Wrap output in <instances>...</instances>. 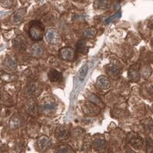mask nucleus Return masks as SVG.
I'll list each match as a JSON object with an SVG mask.
<instances>
[{
	"instance_id": "9d476101",
	"label": "nucleus",
	"mask_w": 153,
	"mask_h": 153,
	"mask_svg": "<svg viewBox=\"0 0 153 153\" xmlns=\"http://www.w3.org/2000/svg\"><path fill=\"white\" fill-rule=\"evenodd\" d=\"M13 46L20 51H25L27 46V41L23 35H19L13 40Z\"/></svg>"
},
{
	"instance_id": "39448f33",
	"label": "nucleus",
	"mask_w": 153,
	"mask_h": 153,
	"mask_svg": "<svg viewBox=\"0 0 153 153\" xmlns=\"http://www.w3.org/2000/svg\"><path fill=\"white\" fill-rule=\"evenodd\" d=\"M55 136L58 140H66L70 136V132L66 126H60L57 127L55 131Z\"/></svg>"
},
{
	"instance_id": "a878e982",
	"label": "nucleus",
	"mask_w": 153,
	"mask_h": 153,
	"mask_svg": "<svg viewBox=\"0 0 153 153\" xmlns=\"http://www.w3.org/2000/svg\"><path fill=\"white\" fill-rule=\"evenodd\" d=\"M89 100L92 102V103H95V104H96L97 106L102 103L101 100L99 99V97H96V95H94V94H90L89 97Z\"/></svg>"
},
{
	"instance_id": "20e7f679",
	"label": "nucleus",
	"mask_w": 153,
	"mask_h": 153,
	"mask_svg": "<svg viewBox=\"0 0 153 153\" xmlns=\"http://www.w3.org/2000/svg\"><path fill=\"white\" fill-rule=\"evenodd\" d=\"M45 38H46V42L50 45H56L59 43L60 36L59 32L56 29H51L47 31L45 35Z\"/></svg>"
},
{
	"instance_id": "a211bd4d",
	"label": "nucleus",
	"mask_w": 153,
	"mask_h": 153,
	"mask_svg": "<svg viewBox=\"0 0 153 153\" xmlns=\"http://www.w3.org/2000/svg\"><path fill=\"white\" fill-rule=\"evenodd\" d=\"M31 53L34 57H40L43 53V50L42 48L40 45H38L37 44H35L34 45H32L31 48Z\"/></svg>"
},
{
	"instance_id": "bb28decb",
	"label": "nucleus",
	"mask_w": 153,
	"mask_h": 153,
	"mask_svg": "<svg viewBox=\"0 0 153 153\" xmlns=\"http://www.w3.org/2000/svg\"><path fill=\"white\" fill-rule=\"evenodd\" d=\"M153 150V141L151 139H147V152H151Z\"/></svg>"
},
{
	"instance_id": "9b49d317",
	"label": "nucleus",
	"mask_w": 153,
	"mask_h": 153,
	"mask_svg": "<svg viewBox=\"0 0 153 153\" xmlns=\"http://www.w3.org/2000/svg\"><path fill=\"white\" fill-rule=\"evenodd\" d=\"M50 139L49 137L45 136H41L40 137L38 138L37 140V145H38V149L41 151H44V150L47 149L50 146Z\"/></svg>"
},
{
	"instance_id": "412c9836",
	"label": "nucleus",
	"mask_w": 153,
	"mask_h": 153,
	"mask_svg": "<svg viewBox=\"0 0 153 153\" xmlns=\"http://www.w3.org/2000/svg\"><path fill=\"white\" fill-rule=\"evenodd\" d=\"M57 152H75V151L72 150V149L69 145L66 144H63L59 146Z\"/></svg>"
},
{
	"instance_id": "ddd939ff",
	"label": "nucleus",
	"mask_w": 153,
	"mask_h": 153,
	"mask_svg": "<svg viewBox=\"0 0 153 153\" xmlns=\"http://www.w3.org/2000/svg\"><path fill=\"white\" fill-rule=\"evenodd\" d=\"M76 51L78 53L82 54H86L89 51V47H88L86 42L85 40H79L77 42Z\"/></svg>"
},
{
	"instance_id": "f03ea898",
	"label": "nucleus",
	"mask_w": 153,
	"mask_h": 153,
	"mask_svg": "<svg viewBox=\"0 0 153 153\" xmlns=\"http://www.w3.org/2000/svg\"><path fill=\"white\" fill-rule=\"evenodd\" d=\"M128 141H129V145L136 149H141L144 145V140L142 138L135 132H131L129 134L128 136Z\"/></svg>"
},
{
	"instance_id": "1a4fd4ad",
	"label": "nucleus",
	"mask_w": 153,
	"mask_h": 153,
	"mask_svg": "<svg viewBox=\"0 0 153 153\" xmlns=\"http://www.w3.org/2000/svg\"><path fill=\"white\" fill-rule=\"evenodd\" d=\"M96 85L101 90H108L111 87V82L106 76H99L96 80Z\"/></svg>"
},
{
	"instance_id": "cd10ccee",
	"label": "nucleus",
	"mask_w": 153,
	"mask_h": 153,
	"mask_svg": "<svg viewBox=\"0 0 153 153\" xmlns=\"http://www.w3.org/2000/svg\"><path fill=\"white\" fill-rule=\"evenodd\" d=\"M121 15H122V14H121V12H118V13H116V14H115V16H113L112 17H111V18H109V19H108V20H106V23L111 22L113 21L114 19H118V18H120L121 17Z\"/></svg>"
},
{
	"instance_id": "6e6552de",
	"label": "nucleus",
	"mask_w": 153,
	"mask_h": 153,
	"mask_svg": "<svg viewBox=\"0 0 153 153\" xmlns=\"http://www.w3.org/2000/svg\"><path fill=\"white\" fill-rule=\"evenodd\" d=\"M106 71L112 76H117L121 72V67L117 62H111L107 65Z\"/></svg>"
},
{
	"instance_id": "4be33fe9",
	"label": "nucleus",
	"mask_w": 153,
	"mask_h": 153,
	"mask_svg": "<svg viewBox=\"0 0 153 153\" xmlns=\"http://www.w3.org/2000/svg\"><path fill=\"white\" fill-rule=\"evenodd\" d=\"M88 71H89V65H85V66L82 67V68L79 71V74H78V78H79L80 81H82L84 80V78H85L86 74H87Z\"/></svg>"
},
{
	"instance_id": "6ab92c4d",
	"label": "nucleus",
	"mask_w": 153,
	"mask_h": 153,
	"mask_svg": "<svg viewBox=\"0 0 153 153\" xmlns=\"http://www.w3.org/2000/svg\"><path fill=\"white\" fill-rule=\"evenodd\" d=\"M96 34H97V30L94 27H90V28H87L84 31L83 35L85 38H94L96 36Z\"/></svg>"
},
{
	"instance_id": "0eeeda50",
	"label": "nucleus",
	"mask_w": 153,
	"mask_h": 153,
	"mask_svg": "<svg viewBox=\"0 0 153 153\" xmlns=\"http://www.w3.org/2000/svg\"><path fill=\"white\" fill-rule=\"evenodd\" d=\"M56 107V103L54 99H46L43 101V103L40 105V109L43 112L49 113L55 110Z\"/></svg>"
},
{
	"instance_id": "2f4dec72",
	"label": "nucleus",
	"mask_w": 153,
	"mask_h": 153,
	"mask_svg": "<svg viewBox=\"0 0 153 153\" xmlns=\"http://www.w3.org/2000/svg\"><path fill=\"white\" fill-rule=\"evenodd\" d=\"M73 1H75V2H85V0H73Z\"/></svg>"
},
{
	"instance_id": "7c9ffc66",
	"label": "nucleus",
	"mask_w": 153,
	"mask_h": 153,
	"mask_svg": "<svg viewBox=\"0 0 153 153\" xmlns=\"http://www.w3.org/2000/svg\"><path fill=\"white\" fill-rule=\"evenodd\" d=\"M148 92H149L151 95H153V86H150L149 88H148Z\"/></svg>"
},
{
	"instance_id": "7ed1b4c3",
	"label": "nucleus",
	"mask_w": 153,
	"mask_h": 153,
	"mask_svg": "<svg viewBox=\"0 0 153 153\" xmlns=\"http://www.w3.org/2000/svg\"><path fill=\"white\" fill-rule=\"evenodd\" d=\"M59 56L65 61H71L75 58V53L72 48H63L59 51Z\"/></svg>"
},
{
	"instance_id": "dca6fc26",
	"label": "nucleus",
	"mask_w": 153,
	"mask_h": 153,
	"mask_svg": "<svg viewBox=\"0 0 153 153\" xmlns=\"http://www.w3.org/2000/svg\"><path fill=\"white\" fill-rule=\"evenodd\" d=\"M109 0H96L94 2V8L96 9H106L109 6Z\"/></svg>"
},
{
	"instance_id": "5701e85b",
	"label": "nucleus",
	"mask_w": 153,
	"mask_h": 153,
	"mask_svg": "<svg viewBox=\"0 0 153 153\" xmlns=\"http://www.w3.org/2000/svg\"><path fill=\"white\" fill-rule=\"evenodd\" d=\"M94 146L97 149H101L106 147V143L105 140H103V139H97V140L94 142Z\"/></svg>"
},
{
	"instance_id": "4468645a",
	"label": "nucleus",
	"mask_w": 153,
	"mask_h": 153,
	"mask_svg": "<svg viewBox=\"0 0 153 153\" xmlns=\"http://www.w3.org/2000/svg\"><path fill=\"white\" fill-rule=\"evenodd\" d=\"M49 78L52 82H58L63 79V75L56 70L52 69L49 74Z\"/></svg>"
},
{
	"instance_id": "aec40b11",
	"label": "nucleus",
	"mask_w": 153,
	"mask_h": 153,
	"mask_svg": "<svg viewBox=\"0 0 153 153\" xmlns=\"http://www.w3.org/2000/svg\"><path fill=\"white\" fill-rule=\"evenodd\" d=\"M38 86L37 85L36 83H32L29 85L27 88V93L29 96H35L36 94L37 91H38Z\"/></svg>"
},
{
	"instance_id": "f257e3e1",
	"label": "nucleus",
	"mask_w": 153,
	"mask_h": 153,
	"mask_svg": "<svg viewBox=\"0 0 153 153\" xmlns=\"http://www.w3.org/2000/svg\"><path fill=\"white\" fill-rule=\"evenodd\" d=\"M45 27L40 21H33L30 23L29 28V35L32 40L35 42L41 41L43 38Z\"/></svg>"
},
{
	"instance_id": "393cba45",
	"label": "nucleus",
	"mask_w": 153,
	"mask_h": 153,
	"mask_svg": "<svg viewBox=\"0 0 153 153\" xmlns=\"http://www.w3.org/2000/svg\"><path fill=\"white\" fill-rule=\"evenodd\" d=\"M15 0H2V4L5 8H12V6H14Z\"/></svg>"
},
{
	"instance_id": "2eb2a0df",
	"label": "nucleus",
	"mask_w": 153,
	"mask_h": 153,
	"mask_svg": "<svg viewBox=\"0 0 153 153\" xmlns=\"http://www.w3.org/2000/svg\"><path fill=\"white\" fill-rule=\"evenodd\" d=\"M100 110V108L97 106L95 103H89V104H85V109H84V111L87 112L89 111V115H96Z\"/></svg>"
},
{
	"instance_id": "423d86ee",
	"label": "nucleus",
	"mask_w": 153,
	"mask_h": 153,
	"mask_svg": "<svg viewBox=\"0 0 153 153\" xmlns=\"http://www.w3.org/2000/svg\"><path fill=\"white\" fill-rule=\"evenodd\" d=\"M140 65L139 64H135L130 67L129 70V78L132 81H138L140 78Z\"/></svg>"
},
{
	"instance_id": "b1692460",
	"label": "nucleus",
	"mask_w": 153,
	"mask_h": 153,
	"mask_svg": "<svg viewBox=\"0 0 153 153\" xmlns=\"http://www.w3.org/2000/svg\"><path fill=\"white\" fill-rule=\"evenodd\" d=\"M151 69L150 67L145 66V68H142V75L144 77H145V78L148 77V76H150V74H151Z\"/></svg>"
},
{
	"instance_id": "f3484780",
	"label": "nucleus",
	"mask_w": 153,
	"mask_h": 153,
	"mask_svg": "<svg viewBox=\"0 0 153 153\" xmlns=\"http://www.w3.org/2000/svg\"><path fill=\"white\" fill-rule=\"evenodd\" d=\"M4 65H5V68H9V69L13 70L17 67V62L15 60L14 57H8L6 59H5V62H4Z\"/></svg>"
},
{
	"instance_id": "c756f323",
	"label": "nucleus",
	"mask_w": 153,
	"mask_h": 153,
	"mask_svg": "<svg viewBox=\"0 0 153 153\" xmlns=\"http://www.w3.org/2000/svg\"><path fill=\"white\" fill-rule=\"evenodd\" d=\"M28 110H29L30 113H35L36 111V107H35V104L34 103H30L28 106Z\"/></svg>"
},
{
	"instance_id": "f8f14e48",
	"label": "nucleus",
	"mask_w": 153,
	"mask_h": 153,
	"mask_svg": "<svg viewBox=\"0 0 153 153\" xmlns=\"http://www.w3.org/2000/svg\"><path fill=\"white\" fill-rule=\"evenodd\" d=\"M26 14V9L23 8V9H18L16 12L13 13L12 16V21L14 23H19L22 22L24 19L25 16Z\"/></svg>"
},
{
	"instance_id": "c85d7f7f",
	"label": "nucleus",
	"mask_w": 153,
	"mask_h": 153,
	"mask_svg": "<svg viewBox=\"0 0 153 153\" xmlns=\"http://www.w3.org/2000/svg\"><path fill=\"white\" fill-rule=\"evenodd\" d=\"M19 120L18 118H12L11 120V126L12 127H17L19 125Z\"/></svg>"
},
{
	"instance_id": "473e14b6",
	"label": "nucleus",
	"mask_w": 153,
	"mask_h": 153,
	"mask_svg": "<svg viewBox=\"0 0 153 153\" xmlns=\"http://www.w3.org/2000/svg\"><path fill=\"white\" fill-rule=\"evenodd\" d=\"M151 109H152V110H153V104H152V106H151Z\"/></svg>"
}]
</instances>
